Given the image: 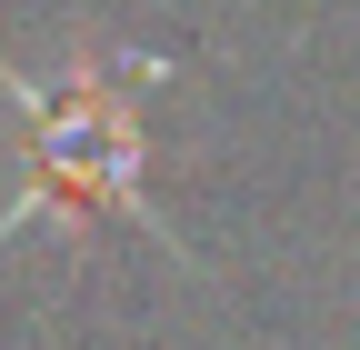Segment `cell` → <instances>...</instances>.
<instances>
[{"label":"cell","instance_id":"1","mask_svg":"<svg viewBox=\"0 0 360 350\" xmlns=\"http://www.w3.org/2000/svg\"><path fill=\"white\" fill-rule=\"evenodd\" d=\"M160 60H101V70H70V80H20V70H0L11 80V101L30 120V190L11 200V221L0 231H20L40 200L51 210H110V221H141L160 240V221L141 210V120H130V80H150Z\"/></svg>","mask_w":360,"mask_h":350}]
</instances>
